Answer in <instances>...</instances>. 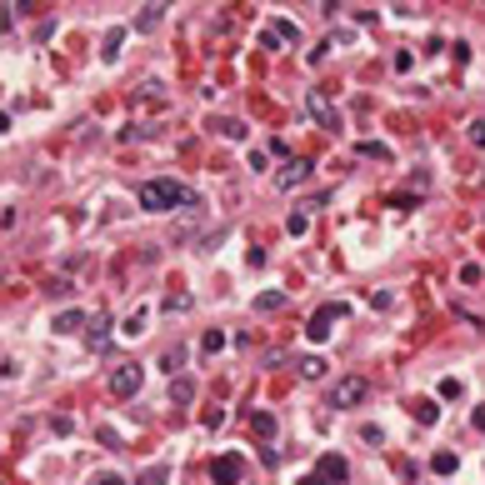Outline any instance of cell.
Wrapping results in <instances>:
<instances>
[{"label":"cell","instance_id":"cell-13","mask_svg":"<svg viewBox=\"0 0 485 485\" xmlns=\"http://www.w3.org/2000/svg\"><path fill=\"white\" fill-rule=\"evenodd\" d=\"M285 305H290L285 290H260V295H256V310H265V315H270V310H285Z\"/></svg>","mask_w":485,"mask_h":485},{"label":"cell","instance_id":"cell-16","mask_svg":"<svg viewBox=\"0 0 485 485\" xmlns=\"http://www.w3.org/2000/svg\"><path fill=\"white\" fill-rule=\"evenodd\" d=\"M410 410H415V420H420V426H435V420H440V406H435V400H426V395H420V400H410Z\"/></svg>","mask_w":485,"mask_h":485},{"label":"cell","instance_id":"cell-3","mask_svg":"<svg viewBox=\"0 0 485 485\" xmlns=\"http://www.w3.org/2000/svg\"><path fill=\"white\" fill-rule=\"evenodd\" d=\"M335 321H345V305H321V310L310 315V325H305V335H310L315 345H321V341H330V325H335Z\"/></svg>","mask_w":485,"mask_h":485},{"label":"cell","instance_id":"cell-9","mask_svg":"<svg viewBox=\"0 0 485 485\" xmlns=\"http://www.w3.org/2000/svg\"><path fill=\"white\" fill-rule=\"evenodd\" d=\"M86 325H91V330H86V341H91V350L100 355L105 345H111V321H105V315L95 310V315H91V321H86Z\"/></svg>","mask_w":485,"mask_h":485},{"label":"cell","instance_id":"cell-30","mask_svg":"<svg viewBox=\"0 0 485 485\" xmlns=\"http://www.w3.org/2000/svg\"><path fill=\"white\" fill-rule=\"evenodd\" d=\"M361 440H365V446H381L386 430H381V426H361Z\"/></svg>","mask_w":485,"mask_h":485},{"label":"cell","instance_id":"cell-10","mask_svg":"<svg viewBox=\"0 0 485 485\" xmlns=\"http://www.w3.org/2000/svg\"><path fill=\"white\" fill-rule=\"evenodd\" d=\"M250 430H256L260 440H276V430H280V420L270 415V410H250Z\"/></svg>","mask_w":485,"mask_h":485},{"label":"cell","instance_id":"cell-15","mask_svg":"<svg viewBox=\"0 0 485 485\" xmlns=\"http://www.w3.org/2000/svg\"><path fill=\"white\" fill-rule=\"evenodd\" d=\"M295 370H301V381H321V375H325V361H321V355H301Z\"/></svg>","mask_w":485,"mask_h":485},{"label":"cell","instance_id":"cell-25","mask_svg":"<svg viewBox=\"0 0 485 485\" xmlns=\"http://www.w3.org/2000/svg\"><path fill=\"white\" fill-rule=\"evenodd\" d=\"M160 365H165V375H171V370H180V365H185V350H180V345H171V350L160 355Z\"/></svg>","mask_w":485,"mask_h":485},{"label":"cell","instance_id":"cell-32","mask_svg":"<svg viewBox=\"0 0 485 485\" xmlns=\"http://www.w3.org/2000/svg\"><path fill=\"white\" fill-rule=\"evenodd\" d=\"M165 310H191V295H165Z\"/></svg>","mask_w":485,"mask_h":485},{"label":"cell","instance_id":"cell-1","mask_svg":"<svg viewBox=\"0 0 485 485\" xmlns=\"http://www.w3.org/2000/svg\"><path fill=\"white\" fill-rule=\"evenodd\" d=\"M175 205H200L196 191H185L180 180H145L140 185V210H151V216H165V210H175Z\"/></svg>","mask_w":485,"mask_h":485},{"label":"cell","instance_id":"cell-26","mask_svg":"<svg viewBox=\"0 0 485 485\" xmlns=\"http://www.w3.org/2000/svg\"><path fill=\"white\" fill-rule=\"evenodd\" d=\"M285 230H290V236H305V230H310V216H305V210H295V216L285 220Z\"/></svg>","mask_w":485,"mask_h":485},{"label":"cell","instance_id":"cell-28","mask_svg":"<svg viewBox=\"0 0 485 485\" xmlns=\"http://www.w3.org/2000/svg\"><path fill=\"white\" fill-rule=\"evenodd\" d=\"M430 470H435V475H455V455H435Z\"/></svg>","mask_w":485,"mask_h":485},{"label":"cell","instance_id":"cell-4","mask_svg":"<svg viewBox=\"0 0 485 485\" xmlns=\"http://www.w3.org/2000/svg\"><path fill=\"white\" fill-rule=\"evenodd\" d=\"M140 381H145V370H140L135 361H125V365H115V370H111V395H120V400H125V395H135V390H140Z\"/></svg>","mask_w":485,"mask_h":485},{"label":"cell","instance_id":"cell-18","mask_svg":"<svg viewBox=\"0 0 485 485\" xmlns=\"http://www.w3.org/2000/svg\"><path fill=\"white\" fill-rule=\"evenodd\" d=\"M270 35L285 40V46H301V26H295V20H276V26H270Z\"/></svg>","mask_w":485,"mask_h":485},{"label":"cell","instance_id":"cell-24","mask_svg":"<svg viewBox=\"0 0 485 485\" xmlns=\"http://www.w3.org/2000/svg\"><path fill=\"white\" fill-rule=\"evenodd\" d=\"M120 40H125L120 26H115V30H105V50H100V55H105V60H115V55H120Z\"/></svg>","mask_w":485,"mask_h":485},{"label":"cell","instance_id":"cell-17","mask_svg":"<svg viewBox=\"0 0 485 485\" xmlns=\"http://www.w3.org/2000/svg\"><path fill=\"white\" fill-rule=\"evenodd\" d=\"M171 400H175V406H191V400H196V381H191V375L171 381Z\"/></svg>","mask_w":485,"mask_h":485},{"label":"cell","instance_id":"cell-8","mask_svg":"<svg viewBox=\"0 0 485 485\" xmlns=\"http://www.w3.org/2000/svg\"><path fill=\"white\" fill-rule=\"evenodd\" d=\"M310 180V160H301V155H295V160H285V171L276 175V185H280V191H290V185H305Z\"/></svg>","mask_w":485,"mask_h":485},{"label":"cell","instance_id":"cell-19","mask_svg":"<svg viewBox=\"0 0 485 485\" xmlns=\"http://www.w3.org/2000/svg\"><path fill=\"white\" fill-rule=\"evenodd\" d=\"M145 321H151V310H131L120 321V335H145Z\"/></svg>","mask_w":485,"mask_h":485},{"label":"cell","instance_id":"cell-23","mask_svg":"<svg viewBox=\"0 0 485 485\" xmlns=\"http://www.w3.org/2000/svg\"><path fill=\"white\" fill-rule=\"evenodd\" d=\"M200 350H205V355H220V350H225V335H220V330H205V335H200Z\"/></svg>","mask_w":485,"mask_h":485},{"label":"cell","instance_id":"cell-27","mask_svg":"<svg viewBox=\"0 0 485 485\" xmlns=\"http://www.w3.org/2000/svg\"><path fill=\"white\" fill-rule=\"evenodd\" d=\"M95 440H100V446H111V450H120V446H125V440H120L111 426H100V430H95Z\"/></svg>","mask_w":485,"mask_h":485},{"label":"cell","instance_id":"cell-34","mask_svg":"<svg viewBox=\"0 0 485 485\" xmlns=\"http://www.w3.org/2000/svg\"><path fill=\"white\" fill-rule=\"evenodd\" d=\"M91 485H125V480H120V475H95Z\"/></svg>","mask_w":485,"mask_h":485},{"label":"cell","instance_id":"cell-11","mask_svg":"<svg viewBox=\"0 0 485 485\" xmlns=\"http://www.w3.org/2000/svg\"><path fill=\"white\" fill-rule=\"evenodd\" d=\"M86 321H91L86 310H60L55 321H50V330H60V335H70V330H80V325H86Z\"/></svg>","mask_w":485,"mask_h":485},{"label":"cell","instance_id":"cell-7","mask_svg":"<svg viewBox=\"0 0 485 485\" xmlns=\"http://www.w3.org/2000/svg\"><path fill=\"white\" fill-rule=\"evenodd\" d=\"M205 131H216V135H225V140H250V125H245V120H230V115H210Z\"/></svg>","mask_w":485,"mask_h":485},{"label":"cell","instance_id":"cell-21","mask_svg":"<svg viewBox=\"0 0 485 485\" xmlns=\"http://www.w3.org/2000/svg\"><path fill=\"white\" fill-rule=\"evenodd\" d=\"M135 485H171V470H165V466H145Z\"/></svg>","mask_w":485,"mask_h":485},{"label":"cell","instance_id":"cell-35","mask_svg":"<svg viewBox=\"0 0 485 485\" xmlns=\"http://www.w3.org/2000/svg\"><path fill=\"white\" fill-rule=\"evenodd\" d=\"M0 131H10V111H0Z\"/></svg>","mask_w":485,"mask_h":485},{"label":"cell","instance_id":"cell-33","mask_svg":"<svg viewBox=\"0 0 485 485\" xmlns=\"http://www.w3.org/2000/svg\"><path fill=\"white\" fill-rule=\"evenodd\" d=\"M470 426H475V430H485V406H475V415H470Z\"/></svg>","mask_w":485,"mask_h":485},{"label":"cell","instance_id":"cell-5","mask_svg":"<svg viewBox=\"0 0 485 485\" xmlns=\"http://www.w3.org/2000/svg\"><path fill=\"white\" fill-rule=\"evenodd\" d=\"M305 111H310L315 120H321L325 131H341V125H345V120H341V111H335V105H330L321 91H310V95H305Z\"/></svg>","mask_w":485,"mask_h":485},{"label":"cell","instance_id":"cell-14","mask_svg":"<svg viewBox=\"0 0 485 485\" xmlns=\"http://www.w3.org/2000/svg\"><path fill=\"white\" fill-rule=\"evenodd\" d=\"M345 475H350V466H345L341 455H325V460H321V480H335V485H341Z\"/></svg>","mask_w":485,"mask_h":485},{"label":"cell","instance_id":"cell-2","mask_svg":"<svg viewBox=\"0 0 485 485\" xmlns=\"http://www.w3.org/2000/svg\"><path fill=\"white\" fill-rule=\"evenodd\" d=\"M361 400H370V381H365V375H341V381L330 386V400H325V406H330V410H355Z\"/></svg>","mask_w":485,"mask_h":485},{"label":"cell","instance_id":"cell-12","mask_svg":"<svg viewBox=\"0 0 485 485\" xmlns=\"http://www.w3.org/2000/svg\"><path fill=\"white\" fill-rule=\"evenodd\" d=\"M160 20H165V6H160V0H151V6H140V15H135V30H155Z\"/></svg>","mask_w":485,"mask_h":485},{"label":"cell","instance_id":"cell-6","mask_svg":"<svg viewBox=\"0 0 485 485\" xmlns=\"http://www.w3.org/2000/svg\"><path fill=\"white\" fill-rule=\"evenodd\" d=\"M240 475H245V460L240 455H220L216 466H210V480H216V485H236Z\"/></svg>","mask_w":485,"mask_h":485},{"label":"cell","instance_id":"cell-31","mask_svg":"<svg viewBox=\"0 0 485 485\" xmlns=\"http://www.w3.org/2000/svg\"><path fill=\"white\" fill-rule=\"evenodd\" d=\"M220 420H225V410H216V406H210V410L200 415V426H205V430H216V426H220Z\"/></svg>","mask_w":485,"mask_h":485},{"label":"cell","instance_id":"cell-22","mask_svg":"<svg viewBox=\"0 0 485 485\" xmlns=\"http://www.w3.org/2000/svg\"><path fill=\"white\" fill-rule=\"evenodd\" d=\"M466 140L475 145V151H485V115H475V120L466 125Z\"/></svg>","mask_w":485,"mask_h":485},{"label":"cell","instance_id":"cell-20","mask_svg":"<svg viewBox=\"0 0 485 485\" xmlns=\"http://www.w3.org/2000/svg\"><path fill=\"white\" fill-rule=\"evenodd\" d=\"M361 155H365V160H381V165H390V145H381V140H361Z\"/></svg>","mask_w":485,"mask_h":485},{"label":"cell","instance_id":"cell-29","mask_svg":"<svg viewBox=\"0 0 485 485\" xmlns=\"http://www.w3.org/2000/svg\"><path fill=\"white\" fill-rule=\"evenodd\" d=\"M460 395H466L460 381H440V400H460Z\"/></svg>","mask_w":485,"mask_h":485}]
</instances>
